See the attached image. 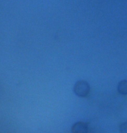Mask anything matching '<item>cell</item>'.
Masks as SVG:
<instances>
[{"mask_svg": "<svg viewBox=\"0 0 127 133\" xmlns=\"http://www.w3.org/2000/svg\"><path fill=\"white\" fill-rule=\"evenodd\" d=\"M90 87L88 82L80 80L76 82L74 87V91L76 95L80 97H86L90 92Z\"/></svg>", "mask_w": 127, "mask_h": 133, "instance_id": "obj_1", "label": "cell"}, {"mask_svg": "<svg viewBox=\"0 0 127 133\" xmlns=\"http://www.w3.org/2000/svg\"><path fill=\"white\" fill-rule=\"evenodd\" d=\"M71 131L72 133H88V126L87 123L77 122L72 126Z\"/></svg>", "mask_w": 127, "mask_h": 133, "instance_id": "obj_2", "label": "cell"}, {"mask_svg": "<svg viewBox=\"0 0 127 133\" xmlns=\"http://www.w3.org/2000/svg\"><path fill=\"white\" fill-rule=\"evenodd\" d=\"M118 91L121 95H127V80H124L119 83L118 85Z\"/></svg>", "mask_w": 127, "mask_h": 133, "instance_id": "obj_3", "label": "cell"}, {"mask_svg": "<svg viewBox=\"0 0 127 133\" xmlns=\"http://www.w3.org/2000/svg\"><path fill=\"white\" fill-rule=\"evenodd\" d=\"M120 133H127V121L122 123L119 127Z\"/></svg>", "mask_w": 127, "mask_h": 133, "instance_id": "obj_4", "label": "cell"}]
</instances>
